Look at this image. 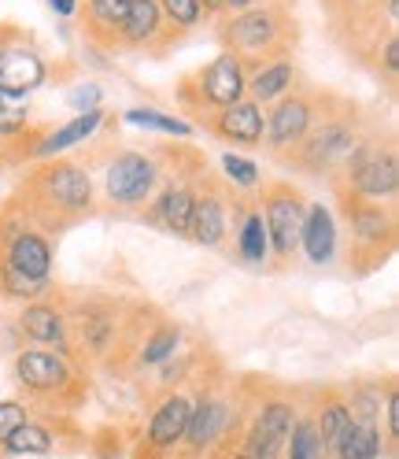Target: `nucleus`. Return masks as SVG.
I'll use <instances>...</instances> for the list:
<instances>
[{"instance_id":"40","label":"nucleus","mask_w":399,"mask_h":459,"mask_svg":"<svg viewBox=\"0 0 399 459\" xmlns=\"http://www.w3.org/2000/svg\"><path fill=\"white\" fill-rule=\"evenodd\" d=\"M329 4L336 8V12H355V8H374V4H381V0H329Z\"/></svg>"},{"instance_id":"36","label":"nucleus","mask_w":399,"mask_h":459,"mask_svg":"<svg viewBox=\"0 0 399 459\" xmlns=\"http://www.w3.org/2000/svg\"><path fill=\"white\" fill-rule=\"evenodd\" d=\"M26 419H30L26 404H19V400H0V445H4Z\"/></svg>"},{"instance_id":"33","label":"nucleus","mask_w":399,"mask_h":459,"mask_svg":"<svg viewBox=\"0 0 399 459\" xmlns=\"http://www.w3.org/2000/svg\"><path fill=\"white\" fill-rule=\"evenodd\" d=\"M126 123L145 126V130H159V134H174V137L192 134L189 123L174 119V115H159V111H152V108H130V111H126Z\"/></svg>"},{"instance_id":"25","label":"nucleus","mask_w":399,"mask_h":459,"mask_svg":"<svg viewBox=\"0 0 399 459\" xmlns=\"http://www.w3.org/2000/svg\"><path fill=\"white\" fill-rule=\"evenodd\" d=\"M163 34V15H159V4L156 0H130V12H126V22L119 30V45L126 48H140Z\"/></svg>"},{"instance_id":"10","label":"nucleus","mask_w":399,"mask_h":459,"mask_svg":"<svg viewBox=\"0 0 399 459\" xmlns=\"http://www.w3.org/2000/svg\"><path fill=\"white\" fill-rule=\"evenodd\" d=\"M293 422H296V411L289 400H270V404H263L255 411L251 426L244 429L237 459H281Z\"/></svg>"},{"instance_id":"26","label":"nucleus","mask_w":399,"mask_h":459,"mask_svg":"<svg viewBox=\"0 0 399 459\" xmlns=\"http://www.w3.org/2000/svg\"><path fill=\"white\" fill-rule=\"evenodd\" d=\"M381 455V429L378 422H359L352 419L344 434L333 445V459H378Z\"/></svg>"},{"instance_id":"27","label":"nucleus","mask_w":399,"mask_h":459,"mask_svg":"<svg viewBox=\"0 0 399 459\" xmlns=\"http://www.w3.org/2000/svg\"><path fill=\"white\" fill-rule=\"evenodd\" d=\"M0 448H4L8 455H48V452L55 448V441H52V429H48L45 422L26 419Z\"/></svg>"},{"instance_id":"32","label":"nucleus","mask_w":399,"mask_h":459,"mask_svg":"<svg viewBox=\"0 0 399 459\" xmlns=\"http://www.w3.org/2000/svg\"><path fill=\"white\" fill-rule=\"evenodd\" d=\"M26 123H30V104H26V97L0 90V141L19 137L26 130Z\"/></svg>"},{"instance_id":"12","label":"nucleus","mask_w":399,"mask_h":459,"mask_svg":"<svg viewBox=\"0 0 399 459\" xmlns=\"http://www.w3.org/2000/svg\"><path fill=\"white\" fill-rule=\"evenodd\" d=\"M310 123H315V100L307 93H284L281 100H274L270 115L263 119V145L277 156L293 152L310 130Z\"/></svg>"},{"instance_id":"42","label":"nucleus","mask_w":399,"mask_h":459,"mask_svg":"<svg viewBox=\"0 0 399 459\" xmlns=\"http://www.w3.org/2000/svg\"><path fill=\"white\" fill-rule=\"evenodd\" d=\"M225 8V0H200V12L204 15H218Z\"/></svg>"},{"instance_id":"18","label":"nucleus","mask_w":399,"mask_h":459,"mask_svg":"<svg viewBox=\"0 0 399 459\" xmlns=\"http://www.w3.org/2000/svg\"><path fill=\"white\" fill-rule=\"evenodd\" d=\"M192 204H196V182H166L163 193H156V200H152V208L145 212V219L152 226L166 230V234L185 238Z\"/></svg>"},{"instance_id":"13","label":"nucleus","mask_w":399,"mask_h":459,"mask_svg":"<svg viewBox=\"0 0 399 459\" xmlns=\"http://www.w3.org/2000/svg\"><path fill=\"white\" fill-rule=\"evenodd\" d=\"M233 422H237V411L230 408V400L208 393V396L192 400V415H189V426H185L182 445H185L189 452H208V448H215L218 441L230 437Z\"/></svg>"},{"instance_id":"16","label":"nucleus","mask_w":399,"mask_h":459,"mask_svg":"<svg viewBox=\"0 0 399 459\" xmlns=\"http://www.w3.org/2000/svg\"><path fill=\"white\" fill-rule=\"evenodd\" d=\"M19 330L30 337L41 349H55L60 356L71 352V326H67V311L55 307L48 300H30L19 315Z\"/></svg>"},{"instance_id":"5","label":"nucleus","mask_w":399,"mask_h":459,"mask_svg":"<svg viewBox=\"0 0 399 459\" xmlns=\"http://www.w3.org/2000/svg\"><path fill=\"white\" fill-rule=\"evenodd\" d=\"M259 215L267 222L270 252L277 255V264H289L300 248V230L307 215V196L293 182H263L259 193Z\"/></svg>"},{"instance_id":"20","label":"nucleus","mask_w":399,"mask_h":459,"mask_svg":"<svg viewBox=\"0 0 399 459\" xmlns=\"http://www.w3.org/2000/svg\"><path fill=\"white\" fill-rule=\"evenodd\" d=\"M100 123H104V111H100V108L81 111V115H74L71 123L55 126V130H45V137L30 149V156H34V160H52V156H60V152L81 145V141H89V137L100 130Z\"/></svg>"},{"instance_id":"23","label":"nucleus","mask_w":399,"mask_h":459,"mask_svg":"<svg viewBox=\"0 0 399 459\" xmlns=\"http://www.w3.org/2000/svg\"><path fill=\"white\" fill-rule=\"evenodd\" d=\"M233 241L244 264H267L270 260V238H267V222L259 215V204H244L233 212Z\"/></svg>"},{"instance_id":"31","label":"nucleus","mask_w":399,"mask_h":459,"mask_svg":"<svg viewBox=\"0 0 399 459\" xmlns=\"http://www.w3.org/2000/svg\"><path fill=\"white\" fill-rule=\"evenodd\" d=\"M163 26H170L174 34H189L204 22V12H200V0H156Z\"/></svg>"},{"instance_id":"34","label":"nucleus","mask_w":399,"mask_h":459,"mask_svg":"<svg viewBox=\"0 0 399 459\" xmlns=\"http://www.w3.org/2000/svg\"><path fill=\"white\" fill-rule=\"evenodd\" d=\"M178 341H182V330H178V326H159V330L145 341V349H140V363H145V367L163 363L166 356H174Z\"/></svg>"},{"instance_id":"3","label":"nucleus","mask_w":399,"mask_h":459,"mask_svg":"<svg viewBox=\"0 0 399 459\" xmlns=\"http://www.w3.org/2000/svg\"><path fill=\"white\" fill-rule=\"evenodd\" d=\"M218 38H222L225 52L241 56V60L248 64V71H251V67L267 64L270 56L281 48V41H284V12L281 8H244V12L230 15L218 26Z\"/></svg>"},{"instance_id":"41","label":"nucleus","mask_w":399,"mask_h":459,"mask_svg":"<svg viewBox=\"0 0 399 459\" xmlns=\"http://www.w3.org/2000/svg\"><path fill=\"white\" fill-rule=\"evenodd\" d=\"M48 4H52L55 15H64V19H71L78 12V0H48Z\"/></svg>"},{"instance_id":"9","label":"nucleus","mask_w":399,"mask_h":459,"mask_svg":"<svg viewBox=\"0 0 399 459\" xmlns=\"http://www.w3.org/2000/svg\"><path fill=\"white\" fill-rule=\"evenodd\" d=\"M48 78V64L45 56L30 45V38H22L19 30H0V90L8 93H34L41 90Z\"/></svg>"},{"instance_id":"2","label":"nucleus","mask_w":399,"mask_h":459,"mask_svg":"<svg viewBox=\"0 0 399 459\" xmlns=\"http://www.w3.org/2000/svg\"><path fill=\"white\" fill-rule=\"evenodd\" d=\"M340 178H344V186L362 200H374V204H381V200H392L395 189H399V156H395V145L392 141H355V149L344 156V163H340Z\"/></svg>"},{"instance_id":"17","label":"nucleus","mask_w":399,"mask_h":459,"mask_svg":"<svg viewBox=\"0 0 399 459\" xmlns=\"http://www.w3.org/2000/svg\"><path fill=\"white\" fill-rule=\"evenodd\" d=\"M189 415H192V400H189L185 393H170V396H163V404L152 411L149 429H145V445H149V452H170V448H178L182 437H185Z\"/></svg>"},{"instance_id":"19","label":"nucleus","mask_w":399,"mask_h":459,"mask_svg":"<svg viewBox=\"0 0 399 459\" xmlns=\"http://www.w3.org/2000/svg\"><path fill=\"white\" fill-rule=\"evenodd\" d=\"M0 252H4V264H12L15 271L30 274V278H52V245L38 230L22 226Z\"/></svg>"},{"instance_id":"4","label":"nucleus","mask_w":399,"mask_h":459,"mask_svg":"<svg viewBox=\"0 0 399 459\" xmlns=\"http://www.w3.org/2000/svg\"><path fill=\"white\" fill-rule=\"evenodd\" d=\"M355 141H359V130L348 111L329 115V119H315L303 134V141L293 149V163L303 175H329V170H340L344 156L355 149Z\"/></svg>"},{"instance_id":"37","label":"nucleus","mask_w":399,"mask_h":459,"mask_svg":"<svg viewBox=\"0 0 399 459\" xmlns=\"http://www.w3.org/2000/svg\"><path fill=\"white\" fill-rule=\"evenodd\" d=\"M67 104H71L78 115H81V111L100 108V85H93V82H89V85H81V90H74V93H71V100H67Z\"/></svg>"},{"instance_id":"29","label":"nucleus","mask_w":399,"mask_h":459,"mask_svg":"<svg viewBox=\"0 0 399 459\" xmlns=\"http://www.w3.org/2000/svg\"><path fill=\"white\" fill-rule=\"evenodd\" d=\"M352 422V411L344 400H326L315 415V429H318V441H322V455H333V445L336 437L344 434V426Z\"/></svg>"},{"instance_id":"1","label":"nucleus","mask_w":399,"mask_h":459,"mask_svg":"<svg viewBox=\"0 0 399 459\" xmlns=\"http://www.w3.org/2000/svg\"><path fill=\"white\" fill-rule=\"evenodd\" d=\"M22 193L30 196V204L45 215L55 219H78L93 212V182L89 170L78 163H64V160H48L41 163L30 182L22 186Z\"/></svg>"},{"instance_id":"28","label":"nucleus","mask_w":399,"mask_h":459,"mask_svg":"<svg viewBox=\"0 0 399 459\" xmlns=\"http://www.w3.org/2000/svg\"><path fill=\"white\" fill-rule=\"evenodd\" d=\"M48 278H30V274H22L15 271L12 264L0 260V293H4L8 300H19V304H30V300H41L48 293Z\"/></svg>"},{"instance_id":"38","label":"nucleus","mask_w":399,"mask_h":459,"mask_svg":"<svg viewBox=\"0 0 399 459\" xmlns=\"http://www.w3.org/2000/svg\"><path fill=\"white\" fill-rule=\"evenodd\" d=\"M395 71H399V41H395V34H388L385 38V74L395 78Z\"/></svg>"},{"instance_id":"6","label":"nucleus","mask_w":399,"mask_h":459,"mask_svg":"<svg viewBox=\"0 0 399 459\" xmlns=\"http://www.w3.org/2000/svg\"><path fill=\"white\" fill-rule=\"evenodd\" d=\"M340 204H344L348 230H352V255H369L366 264L369 271L381 267L388 260V252L395 248V215L348 189H340Z\"/></svg>"},{"instance_id":"43","label":"nucleus","mask_w":399,"mask_h":459,"mask_svg":"<svg viewBox=\"0 0 399 459\" xmlns=\"http://www.w3.org/2000/svg\"><path fill=\"white\" fill-rule=\"evenodd\" d=\"M259 0H225V8H233V12H244V8H255Z\"/></svg>"},{"instance_id":"30","label":"nucleus","mask_w":399,"mask_h":459,"mask_svg":"<svg viewBox=\"0 0 399 459\" xmlns=\"http://www.w3.org/2000/svg\"><path fill=\"white\" fill-rule=\"evenodd\" d=\"M284 459H322V441L315 419H296L289 429V441H284Z\"/></svg>"},{"instance_id":"39","label":"nucleus","mask_w":399,"mask_h":459,"mask_svg":"<svg viewBox=\"0 0 399 459\" xmlns=\"http://www.w3.org/2000/svg\"><path fill=\"white\" fill-rule=\"evenodd\" d=\"M385 408H388V437L395 441V437H399V393H395V389L388 393Z\"/></svg>"},{"instance_id":"24","label":"nucleus","mask_w":399,"mask_h":459,"mask_svg":"<svg viewBox=\"0 0 399 459\" xmlns=\"http://www.w3.org/2000/svg\"><path fill=\"white\" fill-rule=\"evenodd\" d=\"M130 0H85V34L97 45H119Z\"/></svg>"},{"instance_id":"11","label":"nucleus","mask_w":399,"mask_h":459,"mask_svg":"<svg viewBox=\"0 0 399 459\" xmlns=\"http://www.w3.org/2000/svg\"><path fill=\"white\" fill-rule=\"evenodd\" d=\"M15 382L34 396H67L74 385V367L52 349H22L15 356Z\"/></svg>"},{"instance_id":"22","label":"nucleus","mask_w":399,"mask_h":459,"mask_svg":"<svg viewBox=\"0 0 399 459\" xmlns=\"http://www.w3.org/2000/svg\"><path fill=\"white\" fill-rule=\"evenodd\" d=\"M300 248L307 252L310 264H329L336 252V222L326 204H307L303 230H300Z\"/></svg>"},{"instance_id":"7","label":"nucleus","mask_w":399,"mask_h":459,"mask_svg":"<svg viewBox=\"0 0 399 459\" xmlns=\"http://www.w3.org/2000/svg\"><path fill=\"white\" fill-rule=\"evenodd\" d=\"M244 90H248V64L233 52H222L204 71H196L189 85H182V97L196 111H222L244 100Z\"/></svg>"},{"instance_id":"35","label":"nucleus","mask_w":399,"mask_h":459,"mask_svg":"<svg viewBox=\"0 0 399 459\" xmlns=\"http://www.w3.org/2000/svg\"><path fill=\"white\" fill-rule=\"evenodd\" d=\"M222 170H225V182H233L237 189H255L263 182L259 175V163H251L248 156H222Z\"/></svg>"},{"instance_id":"15","label":"nucleus","mask_w":399,"mask_h":459,"mask_svg":"<svg viewBox=\"0 0 399 459\" xmlns=\"http://www.w3.org/2000/svg\"><path fill=\"white\" fill-rule=\"evenodd\" d=\"M211 134L222 137V141H230L233 149H255V145H263V108L255 104V100H237L230 108H222V111H211V119H208Z\"/></svg>"},{"instance_id":"14","label":"nucleus","mask_w":399,"mask_h":459,"mask_svg":"<svg viewBox=\"0 0 399 459\" xmlns=\"http://www.w3.org/2000/svg\"><path fill=\"white\" fill-rule=\"evenodd\" d=\"M230 234V208H225V196L218 193V186H196V204H192V215H189V230L185 238H192L196 245L204 248H218Z\"/></svg>"},{"instance_id":"21","label":"nucleus","mask_w":399,"mask_h":459,"mask_svg":"<svg viewBox=\"0 0 399 459\" xmlns=\"http://www.w3.org/2000/svg\"><path fill=\"white\" fill-rule=\"evenodd\" d=\"M296 74L300 71H296V64L289 60V56H277V60H267V64L248 71V90L244 93H251L248 100H255V104H274L293 90Z\"/></svg>"},{"instance_id":"8","label":"nucleus","mask_w":399,"mask_h":459,"mask_svg":"<svg viewBox=\"0 0 399 459\" xmlns=\"http://www.w3.org/2000/svg\"><path fill=\"white\" fill-rule=\"evenodd\" d=\"M159 182V163L149 152H137L126 149L115 160L107 163V175H104V193L115 208H145Z\"/></svg>"}]
</instances>
